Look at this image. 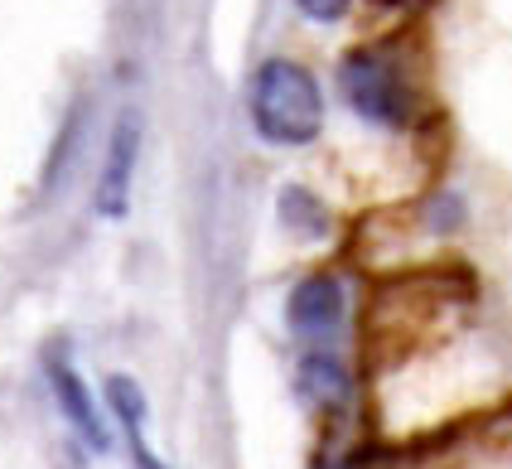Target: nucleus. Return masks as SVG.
Listing matches in <instances>:
<instances>
[{
  "label": "nucleus",
  "mask_w": 512,
  "mask_h": 469,
  "mask_svg": "<svg viewBox=\"0 0 512 469\" xmlns=\"http://www.w3.org/2000/svg\"><path fill=\"white\" fill-rule=\"evenodd\" d=\"M252 126L271 146H310L324 126V88L295 59H266L252 78Z\"/></svg>",
  "instance_id": "nucleus-1"
},
{
  "label": "nucleus",
  "mask_w": 512,
  "mask_h": 469,
  "mask_svg": "<svg viewBox=\"0 0 512 469\" xmlns=\"http://www.w3.org/2000/svg\"><path fill=\"white\" fill-rule=\"evenodd\" d=\"M339 88H343V102L363 121H372V126L397 131V126H406L416 117L411 78H406V68L387 49H353L339 63Z\"/></svg>",
  "instance_id": "nucleus-2"
},
{
  "label": "nucleus",
  "mask_w": 512,
  "mask_h": 469,
  "mask_svg": "<svg viewBox=\"0 0 512 469\" xmlns=\"http://www.w3.org/2000/svg\"><path fill=\"white\" fill-rule=\"evenodd\" d=\"M136 160H141V117L121 112L107 141V160L97 175V213L102 218H121L131 204V179H136Z\"/></svg>",
  "instance_id": "nucleus-3"
},
{
  "label": "nucleus",
  "mask_w": 512,
  "mask_h": 469,
  "mask_svg": "<svg viewBox=\"0 0 512 469\" xmlns=\"http://www.w3.org/2000/svg\"><path fill=\"white\" fill-rule=\"evenodd\" d=\"M343 310H348V300H343V286L334 276H305L290 291V300H285V320H290V329L300 339H329V334H339Z\"/></svg>",
  "instance_id": "nucleus-4"
},
{
  "label": "nucleus",
  "mask_w": 512,
  "mask_h": 469,
  "mask_svg": "<svg viewBox=\"0 0 512 469\" xmlns=\"http://www.w3.org/2000/svg\"><path fill=\"white\" fill-rule=\"evenodd\" d=\"M49 387H54V397H58V407H63V416H68V426H73V431H78L92 450H107V445H112V436H107L102 407L92 402L83 373H78V368H68L63 358H49Z\"/></svg>",
  "instance_id": "nucleus-5"
},
{
  "label": "nucleus",
  "mask_w": 512,
  "mask_h": 469,
  "mask_svg": "<svg viewBox=\"0 0 512 469\" xmlns=\"http://www.w3.org/2000/svg\"><path fill=\"white\" fill-rule=\"evenodd\" d=\"M300 392L310 397L314 407H343L348 402V368L329 349H310L300 358Z\"/></svg>",
  "instance_id": "nucleus-6"
},
{
  "label": "nucleus",
  "mask_w": 512,
  "mask_h": 469,
  "mask_svg": "<svg viewBox=\"0 0 512 469\" xmlns=\"http://www.w3.org/2000/svg\"><path fill=\"white\" fill-rule=\"evenodd\" d=\"M281 218L295 228V233H324V228H329V218H324L319 199L305 194V189H285L281 194Z\"/></svg>",
  "instance_id": "nucleus-7"
},
{
  "label": "nucleus",
  "mask_w": 512,
  "mask_h": 469,
  "mask_svg": "<svg viewBox=\"0 0 512 469\" xmlns=\"http://www.w3.org/2000/svg\"><path fill=\"white\" fill-rule=\"evenodd\" d=\"M348 5L353 0H295V10L305 20H319V25H339L343 15H348Z\"/></svg>",
  "instance_id": "nucleus-8"
},
{
  "label": "nucleus",
  "mask_w": 512,
  "mask_h": 469,
  "mask_svg": "<svg viewBox=\"0 0 512 469\" xmlns=\"http://www.w3.org/2000/svg\"><path fill=\"white\" fill-rule=\"evenodd\" d=\"M126 440H131V460H136V469H165V460H155V455L145 450L141 426H126Z\"/></svg>",
  "instance_id": "nucleus-9"
},
{
  "label": "nucleus",
  "mask_w": 512,
  "mask_h": 469,
  "mask_svg": "<svg viewBox=\"0 0 512 469\" xmlns=\"http://www.w3.org/2000/svg\"><path fill=\"white\" fill-rule=\"evenodd\" d=\"M314 469H368L363 460H324V465H314Z\"/></svg>",
  "instance_id": "nucleus-10"
}]
</instances>
